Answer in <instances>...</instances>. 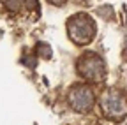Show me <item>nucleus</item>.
Returning <instances> with one entry per match:
<instances>
[{
    "instance_id": "nucleus-3",
    "label": "nucleus",
    "mask_w": 127,
    "mask_h": 125,
    "mask_svg": "<svg viewBox=\"0 0 127 125\" xmlns=\"http://www.w3.org/2000/svg\"><path fill=\"white\" fill-rule=\"evenodd\" d=\"M102 111L111 120H122L127 116V97L118 90H109L102 95Z\"/></svg>"
},
{
    "instance_id": "nucleus-6",
    "label": "nucleus",
    "mask_w": 127,
    "mask_h": 125,
    "mask_svg": "<svg viewBox=\"0 0 127 125\" xmlns=\"http://www.w3.org/2000/svg\"><path fill=\"white\" fill-rule=\"evenodd\" d=\"M4 4H5V7L11 9V11H18V9L23 7L25 2H21V0H12V2H4Z\"/></svg>"
},
{
    "instance_id": "nucleus-2",
    "label": "nucleus",
    "mask_w": 127,
    "mask_h": 125,
    "mask_svg": "<svg viewBox=\"0 0 127 125\" xmlns=\"http://www.w3.org/2000/svg\"><path fill=\"white\" fill-rule=\"evenodd\" d=\"M76 69H78L79 76L88 81H102L106 76L104 60L97 53H92V51H87L78 58Z\"/></svg>"
},
{
    "instance_id": "nucleus-1",
    "label": "nucleus",
    "mask_w": 127,
    "mask_h": 125,
    "mask_svg": "<svg viewBox=\"0 0 127 125\" xmlns=\"http://www.w3.org/2000/svg\"><path fill=\"white\" fill-rule=\"evenodd\" d=\"M67 34L74 44L87 46L95 37V23L88 14H74L67 21Z\"/></svg>"
},
{
    "instance_id": "nucleus-5",
    "label": "nucleus",
    "mask_w": 127,
    "mask_h": 125,
    "mask_svg": "<svg viewBox=\"0 0 127 125\" xmlns=\"http://www.w3.org/2000/svg\"><path fill=\"white\" fill-rule=\"evenodd\" d=\"M37 55L42 56V58H50L51 56V50H50V46H46V44H39L37 46Z\"/></svg>"
},
{
    "instance_id": "nucleus-4",
    "label": "nucleus",
    "mask_w": 127,
    "mask_h": 125,
    "mask_svg": "<svg viewBox=\"0 0 127 125\" xmlns=\"http://www.w3.org/2000/svg\"><path fill=\"white\" fill-rule=\"evenodd\" d=\"M67 100L72 109L79 113H88L94 107V92L87 85H74L67 95Z\"/></svg>"
}]
</instances>
